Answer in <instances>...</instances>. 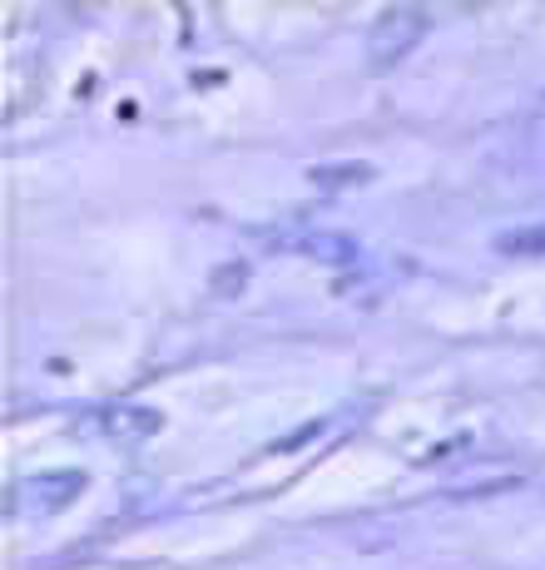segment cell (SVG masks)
Listing matches in <instances>:
<instances>
[{"label": "cell", "instance_id": "cell-3", "mask_svg": "<svg viewBox=\"0 0 545 570\" xmlns=\"http://www.w3.org/2000/svg\"><path fill=\"white\" fill-rule=\"evenodd\" d=\"M85 491V471H46V476L30 481V497L40 501V511H54L65 501H75Z\"/></svg>", "mask_w": 545, "mask_h": 570}, {"label": "cell", "instance_id": "cell-4", "mask_svg": "<svg viewBox=\"0 0 545 570\" xmlns=\"http://www.w3.org/2000/svg\"><path fill=\"white\" fill-rule=\"evenodd\" d=\"M244 278H248L244 263H238V268H234V263H224V268L214 273V293H234V288H244Z\"/></svg>", "mask_w": 545, "mask_h": 570}, {"label": "cell", "instance_id": "cell-2", "mask_svg": "<svg viewBox=\"0 0 545 570\" xmlns=\"http://www.w3.org/2000/svg\"><path fill=\"white\" fill-rule=\"evenodd\" d=\"M105 432L115 436V442H149V436L164 432V412L159 407H145V402H119V407L105 412Z\"/></svg>", "mask_w": 545, "mask_h": 570}, {"label": "cell", "instance_id": "cell-1", "mask_svg": "<svg viewBox=\"0 0 545 570\" xmlns=\"http://www.w3.org/2000/svg\"><path fill=\"white\" fill-rule=\"evenodd\" d=\"M422 30H427V16H422L417 6L382 10V16L373 20V30H367V60L373 65H397L402 55H412V46L422 40Z\"/></svg>", "mask_w": 545, "mask_h": 570}]
</instances>
